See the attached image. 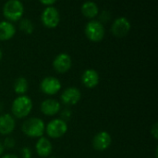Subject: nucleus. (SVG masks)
<instances>
[{"label": "nucleus", "mask_w": 158, "mask_h": 158, "mask_svg": "<svg viewBox=\"0 0 158 158\" xmlns=\"http://www.w3.org/2000/svg\"><path fill=\"white\" fill-rule=\"evenodd\" d=\"M21 130L27 137L41 138L45 132V124L41 118L31 117L23 122Z\"/></svg>", "instance_id": "obj_1"}, {"label": "nucleus", "mask_w": 158, "mask_h": 158, "mask_svg": "<svg viewBox=\"0 0 158 158\" xmlns=\"http://www.w3.org/2000/svg\"><path fill=\"white\" fill-rule=\"evenodd\" d=\"M32 110V102L26 95H21L16 98L11 105L12 115L19 119L27 117Z\"/></svg>", "instance_id": "obj_2"}, {"label": "nucleus", "mask_w": 158, "mask_h": 158, "mask_svg": "<svg viewBox=\"0 0 158 158\" xmlns=\"http://www.w3.org/2000/svg\"><path fill=\"white\" fill-rule=\"evenodd\" d=\"M24 7L19 0H8L3 7V14L8 21H18L21 19Z\"/></svg>", "instance_id": "obj_3"}, {"label": "nucleus", "mask_w": 158, "mask_h": 158, "mask_svg": "<svg viewBox=\"0 0 158 158\" xmlns=\"http://www.w3.org/2000/svg\"><path fill=\"white\" fill-rule=\"evenodd\" d=\"M85 35L92 42H99L105 36V27L99 20H90L84 29Z\"/></svg>", "instance_id": "obj_4"}, {"label": "nucleus", "mask_w": 158, "mask_h": 158, "mask_svg": "<svg viewBox=\"0 0 158 158\" xmlns=\"http://www.w3.org/2000/svg\"><path fill=\"white\" fill-rule=\"evenodd\" d=\"M68 131V124L60 118L51 120L45 126V132L52 139H59Z\"/></svg>", "instance_id": "obj_5"}, {"label": "nucleus", "mask_w": 158, "mask_h": 158, "mask_svg": "<svg viewBox=\"0 0 158 158\" xmlns=\"http://www.w3.org/2000/svg\"><path fill=\"white\" fill-rule=\"evenodd\" d=\"M41 20H42L43 24L45 27L49 29H53L58 25L60 21V15H59L58 10L56 7L50 6V7H47L43 11L41 15Z\"/></svg>", "instance_id": "obj_6"}, {"label": "nucleus", "mask_w": 158, "mask_h": 158, "mask_svg": "<svg viewBox=\"0 0 158 158\" xmlns=\"http://www.w3.org/2000/svg\"><path fill=\"white\" fill-rule=\"evenodd\" d=\"M61 87L62 86L59 79L53 76H47L44 78L40 84V88L42 92L49 96H53L58 93L61 89Z\"/></svg>", "instance_id": "obj_7"}, {"label": "nucleus", "mask_w": 158, "mask_h": 158, "mask_svg": "<svg viewBox=\"0 0 158 158\" xmlns=\"http://www.w3.org/2000/svg\"><path fill=\"white\" fill-rule=\"evenodd\" d=\"M131 30V22L125 17H119L116 19L111 26L112 34L117 37L126 36Z\"/></svg>", "instance_id": "obj_8"}, {"label": "nucleus", "mask_w": 158, "mask_h": 158, "mask_svg": "<svg viewBox=\"0 0 158 158\" xmlns=\"http://www.w3.org/2000/svg\"><path fill=\"white\" fill-rule=\"evenodd\" d=\"M81 98V93L80 89L75 87H70L66 88L60 96V100L62 103L67 106H72L77 104L80 102Z\"/></svg>", "instance_id": "obj_9"}, {"label": "nucleus", "mask_w": 158, "mask_h": 158, "mask_svg": "<svg viewBox=\"0 0 158 158\" xmlns=\"http://www.w3.org/2000/svg\"><path fill=\"white\" fill-rule=\"evenodd\" d=\"M72 65L71 58L67 53H60L58 54L53 61V67L54 70L59 74L67 73Z\"/></svg>", "instance_id": "obj_10"}, {"label": "nucleus", "mask_w": 158, "mask_h": 158, "mask_svg": "<svg viewBox=\"0 0 158 158\" xmlns=\"http://www.w3.org/2000/svg\"><path fill=\"white\" fill-rule=\"evenodd\" d=\"M112 143V138L110 134L106 131L98 132L93 140V147L94 150L99 152H104L109 148Z\"/></svg>", "instance_id": "obj_11"}, {"label": "nucleus", "mask_w": 158, "mask_h": 158, "mask_svg": "<svg viewBox=\"0 0 158 158\" xmlns=\"http://www.w3.org/2000/svg\"><path fill=\"white\" fill-rule=\"evenodd\" d=\"M16 127L15 118L9 114H3L0 115V134L9 135L11 134Z\"/></svg>", "instance_id": "obj_12"}, {"label": "nucleus", "mask_w": 158, "mask_h": 158, "mask_svg": "<svg viewBox=\"0 0 158 158\" xmlns=\"http://www.w3.org/2000/svg\"><path fill=\"white\" fill-rule=\"evenodd\" d=\"M61 110V104L55 99H46L41 103V112L47 116H53Z\"/></svg>", "instance_id": "obj_13"}, {"label": "nucleus", "mask_w": 158, "mask_h": 158, "mask_svg": "<svg viewBox=\"0 0 158 158\" xmlns=\"http://www.w3.org/2000/svg\"><path fill=\"white\" fill-rule=\"evenodd\" d=\"M99 74L94 69H87L81 75L82 84L88 88H94L99 84Z\"/></svg>", "instance_id": "obj_14"}, {"label": "nucleus", "mask_w": 158, "mask_h": 158, "mask_svg": "<svg viewBox=\"0 0 158 158\" xmlns=\"http://www.w3.org/2000/svg\"><path fill=\"white\" fill-rule=\"evenodd\" d=\"M35 150L39 156L47 157L51 155V153L53 151V145L47 138L41 137V138H39V140L36 142Z\"/></svg>", "instance_id": "obj_15"}, {"label": "nucleus", "mask_w": 158, "mask_h": 158, "mask_svg": "<svg viewBox=\"0 0 158 158\" xmlns=\"http://www.w3.org/2000/svg\"><path fill=\"white\" fill-rule=\"evenodd\" d=\"M16 33V28L8 20L0 21V40L6 41L11 39Z\"/></svg>", "instance_id": "obj_16"}, {"label": "nucleus", "mask_w": 158, "mask_h": 158, "mask_svg": "<svg viewBox=\"0 0 158 158\" xmlns=\"http://www.w3.org/2000/svg\"><path fill=\"white\" fill-rule=\"evenodd\" d=\"M81 13L89 19L96 17L99 13V8L97 5L93 1H87L81 6Z\"/></svg>", "instance_id": "obj_17"}, {"label": "nucleus", "mask_w": 158, "mask_h": 158, "mask_svg": "<svg viewBox=\"0 0 158 158\" xmlns=\"http://www.w3.org/2000/svg\"><path fill=\"white\" fill-rule=\"evenodd\" d=\"M29 88V83L26 78L24 77H19L14 82V91L16 94L21 96L25 95V93L28 91Z\"/></svg>", "instance_id": "obj_18"}, {"label": "nucleus", "mask_w": 158, "mask_h": 158, "mask_svg": "<svg viewBox=\"0 0 158 158\" xmlns=\"http://www.w3.org/2000/svg\"><path fill=\"white\" fill-rule=\"evenodd\" d=\"M19 29L23 33H25L27 34H31L33 32L34 26H33V23L29 19H23L19 22Z\"/></svg>", "instance_id": "obj_19"}, {"label": "nucleus", "mask_w": 158, "mask_h": 158, "mask_svg": "<svg viewBox=\"0 0 158 158\" xmlns=\"http://www.w3.org/2000/svg\"><path fill=\"white\" fill-rule=\"evenodd\" d=\"M15 140L12 138V137H6L4 141V143H3V146L4 148H7V149H12L14 146H15Z\"/></svg>", "instance_id": "obj_20"}, {"label": "nucleus", "mask_w": 158, "mask_h": 158, "mask_svg": "<svg viewBox=\"0 0 158 158\" xmlns=\"http://www.w3.org/2000/svg\"><path fill=\"white\" fill-rule=\"evenodd\" d=\"M61 118L60 119H62L63 121H65V122H67V121H69V119H70V117H71V111L69 110V109H64L62 112H61Z\"/></svg>", "instance_id": "obj_21"}, {"label": "nucleus", "mask_w": 158, "mask_h": 158, "mask_svg": "<svg viewBox=\"0 0 158 158\" xmlns=\"http://www.w3.org/2000/svg\"><path fill=\"white\" fill-rule=\"evenodd\" d=\"M21 158H31V150L30 147H23L20 151Z\"/></svg>", "instance_id": "obj_22"}, {"label": "nucleus", "mask_w": 158, "mask_h": 158, "mask_svg": "<svg viewBox=\"0 0 158 158\" xmlns=\"http://www.w3.org/2000/svg\"><path fill=\"white\" fill-rule=\"evenodd\" d=\"M151 134H152V136H153L156 140H157L158 139V124L157 123H156V124L152 127V129H151Z\"/></svg>", "instance_id": "obj_23"}, {"label": "nucleus", "mask_w": 158, "mask_h": 158, "mask_svg": "<svg viewBox=\"0 0 158 158\" xmlns=\"http://www.w3.org/2000/svg\"><path fill=\"white\" fill-rule=\"evenodd\" d=\"M110 19V14L108 11H103L101 14H100V20L102 21H108Z\"/></svg>", "instance_id": "obj_24"}, {"label": "nucleus", "mask_w": 158, "mask_h": 158, "mask_svg": "<svg viewBox=\"0 0 158 158\" xmlns=\"http://www.w3.org/2000/svg\"><path fill=\"white\" fill-rule=\"evenodd\" d=\"M57 0H40V2L44 5V6H47V7H50L51 5L55 4Z\"/></svg>", "instance_id": "obj_25"}, {"label": "nucleus", "mask_w": 158, "mask_h": 158, "mask_svg": "<svg viewBox=\"0 0 158 158\" xmlns=\"http://www.w3.org/2000/svg\"><path fill=\"white\" fill-rule=\"evenodd\" d=\"M0 158H19L16 155H13V154H7V155H5V156H0Z\"/></svg>", "instance_id": "obj_26"}, {"label": "nucleus", "mask_w": 158, "mask_h": 158, "mask_svg": "<svg viewBox=\"0 0 158 158\" xmlns=\"http://www.w3.org/2000/svg\"><path fill=\"white\" fill-rule=\"evenodd\" d=\"M4 150H5V148H4V146H3V143L0 142V156H2V155H3V153H4Z\"/></svg>", "instance_id": "obj_27"}, {"label": "nucleus", "mask_w": 158, "mask_h": 158, "mask_svg": "<svg viewBox=\"0 0 158 158\" xmlns=\"http://www.w3.org/2000/svg\"><path fill=\"white\" fill-rule=\"evenodd\" d=\"M2 58H3V52H2V50L0 49V61L2 60Z\"/></svg>", "instance_id": "obj_28"}, {"label": "nucleus", "mask_w": 158, "mask_h": 158, "mask_svg": "<svg viewBox=\"0 0 158 158\" xmlns=\"http://www.w3.org/2000/svg\"><path fill=\"white\" fill-rule=\"evenodd\" d=\"M2 110H3V104L0 102V113H1V111H2Z\"/></svg>", "instance_id": "obj_29"}, {"label": "nucleus", "mask_w": 158, "mask_h": 158, "mask_svg": "<svg viewBox=\"0 0 158 158\" xmlns=\"http://www.w3.org/2000/svg\"><path fill=\"white\" fill-rule=\"evenodd\" d=\"M49 158H56V157H49Z\"/></svg>", "instance_id": "obj_30"}]
</instances>
